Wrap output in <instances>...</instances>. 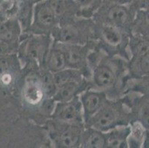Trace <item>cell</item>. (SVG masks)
<instances>
[{
	"instance_id": "30",
	"label": "cell",
	"mask_w": 149,
	"mask_h": 148,
	"mask_svg": "<svg viewBox=\"0 0 149 148\" xmlns=\"http://www.w3.org/2000/svg\"><path fill=\"white\" fill-rule=\"evenodd\" d=\"M142 147L145 148H149V130H146Z\"/></svg>"
},
{
	"instance_id": "15",
	"label": "cell",
	"mask_w": 149,
	"mask_h": 148,
	"mask_svg": "<svg viewBox=\"0 0 149 148\" xmlns=\"http://www.w3.org/2000/svg\"><path fill=\"white\" fill-rule=\"evenodd\" d=\"M59 24L77 17V6L73 0H48Z\"/></svg>"
},
{
	"instance_id": "10",
	"label": "cell",
	"mask_w": 149,
	"mask_h": 148,
	"mask_svg": "<svg viewBox=\"0 0 149 148\" xmlns=\"http://www.w3.org/2000/svg\"><path fill=\"white\" fill-rule=\"evenodd\" d=\"M51 116L52 120L57 122L85 124L79 96L70 101L56 102Z\"/></svg>"
},
{
	"instance_id": "24",
	"label": "cell",
	"mask_w": 149,
	"mask_h": 148,
	"mask_svg": "<svg viewBox=\"0 0 149 148\" xmlns=\"http://www.w3.org/2000/svg\"><path fill=\"white\" fill-rule=\"evenodd\" d=\"M130 58L143 55L149 51V42L146 39L131 34L128 44Z\"/></svg>"
},
{
	"instance_id": "36",
	"label": "cell",
	"mask_w": 149,
	"mask_h": 148,
	"mask_svg": "<svg viewBox=\"0 0 149 148\" xmlns=\"http://www.w3.org/2000/svg\"><path fill=\"white\" fill-rule=\"evenodd\" d=\"M0 8H1V0H0Z\"/></svg>"
},
{
	"instance_id": "27",
	"label": "cell",
	"mask_w": 149,
	"mask_h": 148,
	"mask_svg": "<svg viewBox=\"0 0 149 148\" xmlns=\"http://www.w3.org/2000/svg\"><path fill=\"white\" fill-rule=\"evenodd\" d=\"M17 50H18V47L8 44L0 39V56L12 54H17Z\"/></svg>"
},
{
	"instance_id": "18",
	"label": "cell",
	"mask_w": 149,
	"mask_h": 148,
	"mask_svg": "<svg viewBox=\"0 0 149 148\" xmlns=\"http://www.w3.org/2000/svg\"><path fill=\"white\" fill-rule=\"evenodd\" d=\"M80 147L84 148L106 147L105 133L94 127L85 126L81 135Z\"/></svg>"
},
{
	"instance_id": "28",
	"label": "cell",
	"mask_w": 149,
	"mask_h": 148,
	"mask_svg": "<svg viewBox=\"0 0 149 148\" xmlns=\"http://www.w3.org/2000/svg\"><path fill=\"white\" fill-rule=\"evenodd\" d=\"M145 2H146V0H133L131 5H133L136 9L138 10L139 8H144Z\"/></svg>"
},
{
	"instance_id": "21",
	"label": "cell",
	"mask_w": 149,
	"mask_h": 148,
	"mask_svg": "<svg viewBox=\"0 0 149 148\" xmlns=\"http://www.w3.org/2000/svg\"><path fill=\"white\" fill-rule=\"evenodd\" d=\"M21 67V63L17 54L0 56V77L6 75L17 76Z\"/></svg>"
},
{
	"instance_id": "19",
	"label": "cell",
	"mask_w": 149,
	"mask_h": 148,
	"mask_svg": "<svg viewBox=\"0 0 149 148\" xmlns=\"http://www.w3.org/2000/svg\"><path fill=\"white\" fill-rule=\"evenodd\" d=\"M131 34L143 39L149 37V8L138 9L131 26Z\"/></svg>"
},
{
	"instance_id": "34",
	"label": "cell",
	"mask_w": 149,
	"mask_h": 148,
	"mask_svg": "<svg viewBox=\"0 0 149 148\" xmlns=\"http://www.w3.org/2000/svg\"><path fill=\"white\" fill-rule=\"evenodd\" d=\"M39 1H41V0H33V2H34V3H36V2H39Z\"/></svg>"
},
{
	"instance_id": "9",
	"label": "cell",
	"mask_w": 149,
	"mask_h": 148,
	"mask_svg": "<svg viewBox=\"0 0 149 148\" xmlns=\"http://www.w3.org/2000/svg\"><path fill=\"white\" fill-rule=\"evenodd\" d=\"M56 43L64 54L67 67L80 70L85 78L89 77L90 80L91 71L88 65V55L90 51L88 43L84 45L65 44L57 42Z\"/></svg>"
},
{
	"instance_id": "12",
	"label": "cell",
	"mask_w": 149,
	"mask_h": 148,
	"mask_svg": "<svg viewBox=\"0 0 149 148\" xmlns=\"http://www.w3.org/2000/svg\"><path fill=\"white\" fill-rule=\"evenodd\" d=\"M22 97L25 104L30 107L41 106L46 95L40 80V75H31L25 79L22 90Z\"/></svg>"
},
{
	"instance_id": "14",
	"label": "cell",
	"mask_w": 149,
	"mask_h": 148,
	"mask_svg": "<svg viewBox=\"0 0 149 148\" xmlns=\"http://www.w3.org/2000/svg\"><path fill=\"white\" fill-rule=\"evenodd\" d=\"M22 28L16 17L7 18L0 24V39L18 47L22 36Z\"/></svg>"
},
{
	"instance_id": "1",
	"label": "cell",
	"mask_w": 149,
	"mask_h": 148,
	"mask_svg": "<svg viewBox=\"0 0 149 148\" xmlns=\"http://www.w3.org/2000/svg\"><path fill=\"white\" fill-rule=\"evenodd\" d=\"M92 21L91 19L77 17L59 24L52 31L51 36L57 42L84 45L95 38L96 23Z\"/></svg>"
},
{
	"instance_id": "29",
	"label": "cell",
	"mask_w": 149,
	"mask_h": 148,
	"mask_svg": "<svg viewBox=\"0 0 149 148\" xmlns=\"http://www.w3.org/2000/svg\"><path fill=\"white\" fill-rule=\"evenodd\" d=\"M103 1H108V2H113V3L121 4V5H130L133 2V0H103Z\"/></svg>"
},
{
	"instance_id": "22",
	"label": "cell",
	"mask_w": 149,
	"mask_h": 148,
	"mask_svg": "<svg viewBox=\"0 0 149 148\" xmlns=\"http://www.w3.org/2000/svg\"><path fill=\"white\" fill-rule=\"evenodd\" d=\"M77 6V17L91 19L101 7L103 0H73Z\"/></svg>"
},
{
	"instance_id": "32",
	"label": "cell",
	"mask_w": 149,
	"mask_h": 148,
	"mask_svg": "<svg viewBox=\"0 0 149 148\" xmlns=\"http://www.w3.org/2000/svg\"><path fill=\"white\" fill-rule=\"evenodd\" d=\"M144 8H149V0H146Z\"/></svg>"
},
{
	"instance_id": "6",
	"label": "cell",
	"mask_w": 149,
	"mask_h": 148,
	"mask_svg": "<svg viewBox=\"0 0 149 148\" xmlns=\"http://www.w3.org/2000/svg\"><path fill=\"white\" fill-rule=\"evenodd\" d=\"M128 110L123 103L108 99L98 112L85 124L102 132H107L120 125H126Z\"/></svg>"
},
{
	"instance_id": "20",
	"label": "cell",
	"mask_w": 149,
	"mask_h": 148,
	"mask_svg": "<svg viewBox=\"0 0 149 148\" xmlns=\"http://www.w3.org/2000/svg\"><path fill=\"white\" fill-rule=\"evenodd\" d=\"M128 69L131 77L141 79L149 76V51L143 55L131 57Z\"/></svg>"
},
{
	"instance_id": "3",
	"label": "cell",
	"mask_w": 149,
	"mask_h": 148,
	"mask_svg": "<svg viewBox=\"0 0 149 148\" xmlns=\"http://www.w3.org/2000/svg\"><path fill=\"white\" fill-rule=\"evenodd\" d=\"M53 42L51 35L30 33L22 39L17 50V56L22 66L33 64L39 69L43 68L45 57Z\"/></svg>"
},
{
	"instance_id": "8",
	"label": "cell",
	"mask_w": 149,
	"mask_h": 148,
	"mask_svg": "<svg viewBox=\"0 0 149 148\" xmlns=\"http://www.w3.org/2000/svg\"><path fill=\"white\" fill-rule=\"evenodd\" d=\"M59 26V21L48 0H41L33 5V18L28 32L33 34L51 35Z\"/></svg>"
},
{
	"instance_id": "11",
	"label": "cell",
	"mask_w": 149,
	"mask_h": 148,
	"mask_svg": "<svg viewBox=\"0 0 149 148\" xmlns=\"http://www.w3.org/2000/svg\"><path fill=\"white\" fill-rule=\"evenodd\" d=\"M79 97L85 124L98 112L108 99L105 92L91 88L85 90Z\"/></svg>"
},
{
	"instance_id": "33",
	"label": "cell",
	"mask_w": 149,
	"mask_h": 148,
	"mask_svg": "<svg viewBox=\"0 0 149 148\" xmlns=\"http://www.w3.org/2000/svg\"><path fill=\"white\" fill-rule=\"evenodd\" d=\"M143 79H148V89H149V76H147V77H145V78H143ZM148 96H149V94H148Z\"/></svg>"
},
{
	"instance_id": "35",
	"label": "cell",
	"mask_w": 149,
	"mask_h": 148,
	"mask_svg": "<svg viewBox=\"0 0 149 148\" xmlns=\"http://www.w3.org/2000/svg\"><path fill=\"white\" fill-rule=\"evenodd\" d=\"M146 40H147V41H148V42H149V37H148V39H146Z\"/></svg>"
},
{
	"instance_id": "23",
	"label": "cell",
	"mask_w": 149,
	"mask_h": 148,
	"mask_svg": "<svg viewBox=\"0 0 149 148\" xmlns=\"http://www.w3.org/2000/svg\"><path fill=\"white\" fill-rule=\"evenodd\" d=\"M146 129L138 121L130 124V133L128 137V147H142Z\"/></svg>"
},
{
	"instance_id": "5",
	"label": "cell",
	"mask_w": 149,
	"mask_h": 148,
	"mask_svg": "<svg viewBox=\"0 0 149 148\" xmlns=\"http://www.w3.org/2000/svg\"><path fill=\"white\" fill-rule=\"evenodd\" d=\"M129 37L128 33L116 27L111 24L96 23L95 39L100 41V48L104 52L106 51L108 55L125 56L129 59L128 51Z\"/></svg>"
},
{
	"instance_id": "13",
	"label": "cell",
	"mask_w": 149,
	"mask_h": 148,
	"mask_svg": "<svg viewBox=\"0 0 149 148\" xmlns=\"http://www.w3.org/2000/svg\"><path fill=\"white\" fill-rule=\"evenodd\" d=\"M89 79L85 77L68 81L64 85L58 87L56 93L53 97V99L56 102L58 101H68L74 98L79 96L81 93L88 88Z\"/></svg>"
},
{
	"instance_id": "7",
	"label": "cell",
	"mask_w": 149,
	"mask_h": 148,
	"mask_svg": "<svg viewBox=\"0 0 149 148\" xmlns=\"http://www.w3.org/2000/svg\"><path fill=\"white\" fill-rule=\"evenodd\" d=\"M84 127L85 124H69L52 120L48 128L49 136L56 147H79Z\"/></svg>"
},
{
	"instance_id": "26",
	"label": "cell",
	"mask_w": 149,
	"mask_h": 148,
	"mask_svg": "<svg viewBox=\"0 0 149 148\" xmlns=\"http://www.w3.org/2000/svg\"><path fill=\"white\" fill-rule=\"evenodd\" d=\"M136 121L143 124L146 130H149V96L143 97L136 102Z\"/></svg>"
},
{
	"instance_id": "2",
	"label": "cell",
	"mask_w": 149,
	"mask_h": 148,
	"mask_svg": "<svg viewBox=\"0 0 149 148\" xmlns=\"http://www.w3.org/2000/svg\"><path fill=\"white\" fill-rule=\"evenodd\" d=\"M124 68L123 62L116 59L115 56L108 54L100 58L91 69L90 83L91 88L100 90L106 93L117 86L121 80L122 70Z\"/></svg>"
},
{
	"instance_id": "4",
	"label": "cell",
	"mask_w": 149,
	"mask_h": 148,
	"mask_svg": "<svg viewBox=\"0 0 149 148\" xmlns=\"http://www.w3.org/2000/svg\"><path fill=\"white\" fill-rule=\"evenodd\" d=\"M136 9L133 5L103 1L93 18L95 22L111 24L130 33Z\"/></svg>"
},
{
	"instance_id": "17",
	"label": "cell",
	"mask_w": 149,
	"mask_h": 148,
	"mask_svg": "<svg viewBox=\"0 0 149 148\" xmlns=\"http://www.w3.org/2000/svg\"><path fill=\"white\" fill-rule=\"evenodd\" d=\"M130 125H120L105 132L106 147L127 148Z\"/></svg>"
},
{
	"instance_id": "16",
	"label": "cell",
	"mask_w": 149,
	"mask_h": 148,
	"mask_svg": "<svg viewBox=\"0 0 149 148\" xmlns=\"http://www.w3.org/2000/svg\"><path fill=\"white\" fill-rule=\"evenodd\" d=\"M67 67L65 57L56 42L53 40L52 44L45 59L43 68L55 73ZM42 69V68H41Z\"/></svg>"
},
{
	"instance_id": "25",
	"label": "cell",
	"mask_w": 149,
	"mask_h": 148,
	"mask_svg": "<svg viewBox=\"0 0 149 148\" xmlns=\"http://www.w3.org/2000/svg\"><path fill=\"white\" fill-rule=\"evenodd\" d=\"M40 70L39 75L45 90L46 97L53 99L57 90V86L54 80V73L45 68L40 69Z\"/></svg>"
},
{
	"instance_id": "31",
	"label": "cell",
	"mask_w": 149,
	"mask_h": 148,
	"mask_svg": "<svg viewBox=\"0 0 149 148\" xmlns=\"http://www.w3.org/2000/svg\"><path fill=\"white\" fill-rule=\"evenodd\" d=\"M7 18H8V17H7L6 15H4V14H2V13H0V24H2V23L3 22L5 21Z\"/></svg>"
}]
</instances>
